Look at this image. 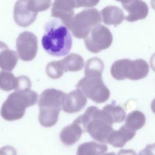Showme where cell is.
Masks as SVG:
<instances>
[{
  "label": "cell",
  "instance_id": "cell-1",
  "mask_svg": "<svg viewBox=\"0 0 155 155\" xmlns=\"http://www.w3.org/2000/svg\"><path fill=\"white\" fill-rule=\"evenodd\" d=\"M41 42L43 48L47 53L60 57L70 52L73 41L67 26L58 19H52L44 26Z\"/></svg>",
  "mask_w": 155,
  "mask_h": 155
},
{
  "label": "cell",
  "instance_id": "cell-9",
  "mask_svg": "<svg viewBox=\"0 0 155 155\" xmlns=\"http://www.w3.org/2000/svg\"><path fill=\"white\" fill-rule=\"evenodd\" d=\"M16 47L19 58L24 61L33 60L38 51V38L31 32L25 31L16 39Z\"/></svg>",
  "mask_w": 155,
  "mask_h": 155
},
{
  "label": "cell",
  "instance_id": "cell-22",
  "mask_svg": "<svg viewBox=\"0 0 155 155\" xmlns=\"http://www.w3.org/2000/svg\"><path fill=\"white\" fill-rule=\"evenodd\" d=\"M18 85V78L10 71H0V88L5 91L16 90Z\"/></svg>",
  "mask_w": 155,
  "mask_h": 155
},
{
  "label": "cell",
  "instance_id": "cell-13",
  "mask_svg": "<svg viewBox=\"0 0 155 155\" xmlns=\"http://www.w3.org/2000/svg\"><path fill=\"white\" fill-rule=\"evenodd\" d=\"M83 132L84 131L81 124L80 118L78 117L71 124L61 130L59 134L60 139L65 145H72L79 140Z\"/></svg>",
  "mask_w": 155,
  "mask_h": 155
},
{
  "label": "cell",
  "instance_id": "cell-27",
  "mask_svg": "<svg viewBox=\"0 0 155 155\" xmlns=\"http://www.w3.org/2000/svg\"><path fill=\"white\" fill-rule=\"evenodd\" d=\"M0 155H17V153L13 147L6 145L0 148Z\"/></svg>",
  "mask_w": 155,
  "mask_h": 155
},
{
  "label": "cell",
  "instance_id": "cell-31",
  "mask_svg": "<svg viewBox=\"0 0 155 155\" xmlns=\"http://www.w3.org/2000/svg\"><path fill=\"white\" fill-rule=\"evenodd\" d=\"M102 155H116V154L114 152H111V153H105Z\"/></svg>",
  "mask_w": 155,
  "mask_h": 155
},
{
  "label": "cell",
  "instance_id": "cell-28",
  "mask_svg": "<svg viewBox=\"0 0 155 155\" xmlns=\"http://www.w3.org/2000/svg\"><path fill=\"white\" fill-rule=\"evenodd\" d=\"M154 144H149L139 153V155H154Z\"/></svg>",
  "mask_w": 155,
  "mask_h": 155
},
{
  "label": "cell",
  "instance_id": "cell-30",
  "mask_svg": "<svg viewBox=\"0 0 155 155\" xmlns=\"http://www.w3.org/2000/svg\"><path fill=\"white\" fill-rule=\"evenodd\" d=\"M117 1H119V2H122V4H127L128 2H130V1H131L132 0H116Z\"/></svg>",
  "mask_w": 155,
  "mask_h": 155
},
{
  "label": "cell",
  "instance_id": "cell-25",
  "mask_svg": "<svg viewBox=\"0 0 155 155\" xmlns=\"http://www.w3.org/2000/svg\"><path fill=\"white\" fill-rule=\"evenodd\" d=\"M51 0H27V6L33 12L38 13L48 9Z\"/></svg>",
  "mask_w": 155,
  "mask_h": 155
},
{
  "label": "cell",
  "instance_id": "cell-24",
  "mask_svg": "<svg viewBox=\"0 0 155 155\" xmlns=\"http://www.w3.org/2000/svg\"><path fill=\"white\" fill-rule=\"evenodd\" d=\"M45 71L48 76L53 79L60 78L65 73L60 61L49 62L46 66Z\"/></svg>",
  "mask_w": 155,
  "mask_h": 155
},
{
  "label": "cell",
  "instance_id": "cell-14",
  "mask_svg": "<svg viewBox=\"0 0 155 155\" xmlns=\"http://www.w3.org/2000/svg\"><path fill=\"white\" fill-rule=\"evenodd\" d=\"M123 7L128 12L125 18L128 22H134L145 18L148 13L147 4L142 0H132L127 4H122Z\"/></svg>",
  "mask_w": 155,
  "mask_h": 155
},
{
  "label": "cell",
  "instance_id": "cell-11",
  "mask_svg": "<svg viewBox=\"0 0 155 155\" xmlns=\"http://www.w3.org/2000/svg\"><path fill=\"white\" fill-rule=\"evenodd\" d=\"M87 102L85 96L80 89L78 88L65 94L61 108L67 113H74L80 111Z\"/></svg>",
  "mask_w": 155,
  "mask_h": 155
},
{
  "label": "cell",
  "instance_id": "cell-18",
  "mask_svg": "<svg viewBox=\"0 0 155 155\" xmlns=\"http://www.w3.org/2000/svg\"><path fill=\"white\" fill-rule=\"evenodd\" d=\"M61 64L64 71H80L84 67V62L82 57L76 53H71L60 60Z\"/></svg>",
  "mask_w": 155,
  "mask_h": 155
},
{
  "label": "cell",
  "instance_id": "cell-29",
  "mask_svg": "<svg viewBox=\"0 0 155 155\" xmlns=\"http://www.w3.org/2000/svg\"><path fill=\"white\" fill-rule=\"evenodd\" d=\"M117 155H137V154L134 150L128 149V150H120L118 152Z\"/></svg>",
  "mask_w": 155,
  "mask_h": 155
},
{
  "label": "cell",
  "instance_id": "cell-19",
  "mask_svg": "<svg viewBox=\"0 0 155 155\" xmlns=\"http://www.w3.org/2000/svg\"><path fill=\"white\" fill-rule=\"evenodd\" d=\"M107 150L108 147L105 144L88 142L83 143L78 147L76 155H101Z\"/></svg>",
  "mask_w": 155,
  "mask_h": 155
},
{
  "label": "cell",
  "instance_id": "cell-15",
  "mask_svg": "<svg viewBox=\"0 0 155 155\" xmlns=\"http://www.w3.org/2000/svg\"><path fill=\"white\" fill-rule=\"evenodd\" d=\"M18 61V55L14 50L9 49L3 42L0 41V68L4 71H11Z\"/></svg>",
  "mask_w": 155,
  "mask_h": 155
},
{
  "label": "cell",
  "instance_id": "cell-20",
  "mask_svg": "<svg viewBox=\"0 0 155 155\" xmlns=\"http://www.w3.org/2000/svg\"><path fill=\"white\" fill-rule=\"evenodd\" d=\"M104 68L103 61L96 57L89 59L85 63L84 73L85 77H101Z\"/></svg>",
  "mask_w": 155,
  "mask_h": 155
},
{
  "label": "cell",
  "instance_id": "cell-4",
  "mask_svg": "<svg viewBox=\"0 0 155 155\" xmlns=\"http://www.w3.org/2000/svg\"><path fill=\"white\" fill-rule=\"evenodd\" d=\"M65 94L54 88L46 89L41 94L38 102L39 122L42 127H51L56 124Z\"/></svg>",
  "mask_w": 155,
  "mask_h": 155
},
{
  "label": "cell",
  "instance_id": "cell-23",
  "mask_svg": "<svg viewBox=\"0 0 155 155\" xmlns=\"http://www.w3.org/2000/svg\"><path fill=\"white\" fill-rule=\"evenodd\" d=\"M102 110L107 111L110 115L113 122L120 123L123 122L125 119V112L119 105L108 104L104 107Z\"/></svg>",
  "mask_w": 155,
  "mask_h": 155
},
{
  "label": "cell",
  "instance_id": "cell-26",
  "mask_svg": "<svg viewBox=\"0 0 155 155\" xmlns=\"http://www.w3.org/2000/svg\"><path fill=\"white\" fill-rule=\"evenodd\" d=\"M76 8L91 7L96 5L100 0H74Z\"/></svg>",
  "mask_w": 155,
  "mask_h": 155
},
{
  "label": "cell",
  "instance_id": "cell-2",
  "mask_svg": "<svg viewBox=\"0 0 155 155\" xmlns=\"http://www.w3.org/2000/svg\"><path fill=\"white\" fill-rule=\"evenodd\" d=\"M79 117L84 131L88 132L93 139L99 142H107L109 135L113 131V122L107 111L91 106Z\"/></svg>",
  "mask_w": 155,
  "mask_h": 155
},
{
  "label": "cell",
  "instance_id": "cell-21",
  "mask_svg": "<svg viewBox=\"0 0 155 155\" xmlns=\"http://www.w3.org/2000/svg\"><path fill=\"white\" fill-rule=\"evenodd\" d=\"M146 122L145 115L143 113L135 110L130 112L126 117L125 126L129 130L136 131L142 128Z\"/></svg>",
  "mask_w": 155,
  "mask_h": 155
},
{
  "label": "cell",
  "instance_id": "cell-7",
  "mask_svg": "<svg viewBox=\"0 0 155 155\" xmlns=\"http://www.w3.org/2000/svg\"><path fill=\"white\" fill-rule=\"evenodd\" d=\"M76 87L80 89L88 98L97 104L105 102L110 96V91L104 84L102 77H84L78 82Z\"/></svg>",
  "mask_w": 155,
  "mask_h": 155
},
{
  "label": "cell",
  "instance_id": "cell-10",
  "mask_svg": "<svg viewBox=\"0 0 155 155\" xmlns=\"http://www.w3.org/2000/svg\"><path fill=\"white\" fill-rule=\"evenodd\" d=\"M74 8L76 4L74 0H54L51 8V16L60 19L68 27L74 16Z\"/></svg>",
  "mask_w": 155,
  "mask_h": 155
},
{
  "label": "cell",
  "instance_id": "cell-5",
  "mask_svg": "<svg viewBox=\"0 0 155 155\" xmlns=\"http://www.w3.org/2000/svg\"><path fill=\"white\" fill-rule=\"evenodd\" d=\"M149 72L147 62L142 59L130 60L129 59H119L111 65L110 73L116 80H139L145 78Z\"/></svg>",
  "mask_w": 155,
  "mask_h": 155
},
{
  "label": "cell",
  "instance_id": "cell-3",
  "mask_svg": "<svg viewBox=\"0 0 155 155\" xmlns=\"http://www.w3.org/2000/svg\"><path fill=\"white\" fill-rule=\"evenodd\" d=\"M36 92L30 89L18 90L10 94L1 108V116L6 120L21 119L27 107L34 105L38 100Z\"/></svg>",
  "mask_w": 155,
  "mask_h": 155
},
{
  "label": "cell",
  "instance_id": "cell-8",
  "mask_svg": "<svg viewBox=\"0 0 155 155\" xmlns=\"http://www.w3.org/2000/svg\"><path fill=\"white\" fill-rule=\"evenodd\" d=\"M112 42L113 35L109 28L100 24L93 27L84 38L86 48L93 53L109 48Z\"/></svg>",
  "mask_w": 155,
  "mask_h": 155
},
{
  "label": "cell",
  "instance_id": "cell-17",
  "mask_svg": "<svg viewBox=\"0 0 155 155\" xmlns=\"http://www.w3.org/2000/svg\"><path fill=\"white\" fill-rule=\"evenodd\" d=\"M101 15L104 23L107 25L116 26L121 24L125 19L124 14L120 8L108 5L101 10Z\"/></svg>",
  "mask_w": 155,
  "mask_h": 155
},
{
  "label": "cell",
  "instance_id": "cell-6",
  "mask_svg": "<svg viewBox=\"0 0 155 155\" xmlns=\"http://www.w3.org/2000/svg\"><path fill=\"white\" fill-rule=\"evenodd\" d=\"M101 21V14L97 9H84L73 17L67 28L74 37L84 39L93 27L100 24Z\"/></svg>",
  "mask_w": 155,
  "mask_h": 155
},
{
  "label": "cell",
  "instance_id": "cell-16",
  "mask_svg": "<svg viewBox=\"0 0 155 155\" xmlns=\"http://www.w3.org/2000/svg\"><path fill=\"white\" fill-rule=\"evenodd\" d=\"M135 134L136 131L129 130L124 125L118 130H113L110 133L107 142L114 147L122 148L128 141L132 139Z\"/></svg>",
  "mask_w": 155,
  "mask_h": 155
},
{
  "label": "cell",
  "instance_id": "cell-12",
  "mask_svg": "<svg viewBox=\"0 0 155 155\" xmlns=\"http://www.w3.org/2000/svg\"><path fill=\"white\" fill-rule=\"evenodd\" d=\"M27 0H18L14 6L13 18L20 27H26L36 19L38 13L29 10L27 6Z\"/></svg>",
  "mask_w": 155,
  "mask_h": 155
}]
</instances>
